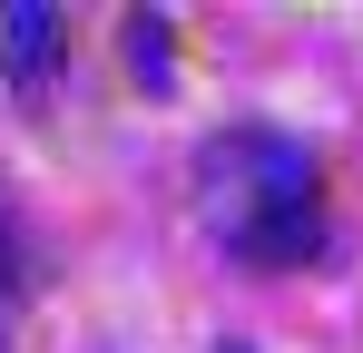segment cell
I'll return each instance as SVG.
<instances>
[{
	"label": "cell",
	"instance_id": "obj_2",
	"mask_svg": "<svg viewBox=\"0 0 363 353\" xmlns=\"http://www.w3.org/2000/svg\"><path fill=\"white\" fill-rule=\"evenodd\" d=\"M216 353H245V344H216Z\"/></svg>",
	"mask_w": 363,
	"mask_h": 353
},
{
	"label": "cell",
	"instance_id": "obj_1",
	"mask_svg": "<svg viewBox=\"0 0 363 353\" xmlns=\"http://www.w3.org/2000/svg\"><path fill=\"white\" fill-rule=\"evenodd\" d=\"M50 50H60V10H50V0H20V10L0 20V69H10V89H40V79H50Z\"/></svg>",
	"mask_w": 363,
	"mask_h": 353
}]
</instances>
